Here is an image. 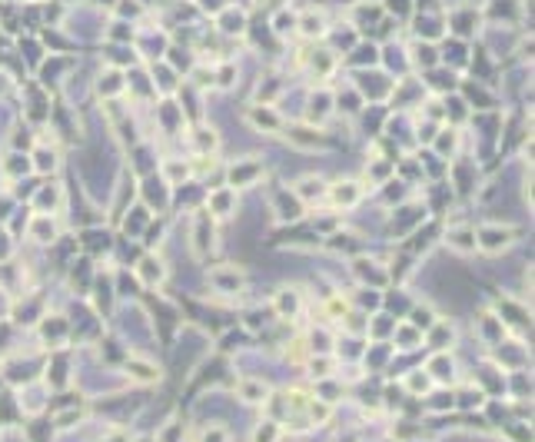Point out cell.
I'll list each match as a JSON object with an SVG mask.
<instances>
[{"mask_svg": "<svg viewBox=\"0 0 535 442\" xmlns=\"http://www.w3.org/2000/svg\"><path fill=\"white\" fill-rule=\"evenodd\" d=\"M127 369H130V376L136 383H160V366L147 363V359H130Z\"/></svg>", "mask_w": 535, "mask_h": 442, "instance_id": "3957f363", "label": "cell"}, {"mask_svg": "<svg viewBox=\"0 0 535 442\" xmlns=\"http://www.w3.org/2000/svg\"><path fill=\"white\" fill-rule=\"evenodd\" d=\"M306 409H309V419H316V423H326V419H329V409L319 403H309Z\"/></svg>", "mask_w": 535, "mask_h": 442, "instance_id": "5bb4252c", "label": "cell"}, {"mask_svg": "<svg viewBox=\"0 0 535 442\" xmlns=\"http://www.w3.org/2000/svg\"><path fill=\"white\" fill-rule=\"evenodd\" d=\"M449 246L459 253H472L476 250V240H472V233L469 230H452L449 233Z\"/></svg>", "mask_w": 535, "mask_h": 442, "instance_id": "8992f818", "label": "cell"}, {"mask_svg": "<svg viewBox=\"0 0 535 442\" xmlns=\"http://www.w3.org/2000/svg\"><path fill=\"white\" fill-rule=\"evenodd\" d=\"M249 442H280V425L276 423H260L253 429Z\"/></svg>", "mask_w": 535, "mask_h": 442, "instance_id": "52a82bcc", "label": "cell"}, {"mask_svg": "<svg viewBox=\"0 0 535 442\" xmlns=\"http://www.w3.org/2000/svg\"><path fill=\"white\" fill-rule=\"evenodd\" d=\"M213 280H216V283H220V286L227 289V293H236V289L243 286V280H240V276H220V273H216V276H213Z\"/></svg>", "mask_w": 535, "mask_h": 442, "instance_id": "7c38bea8", "label": "cell"}, {"mask_svg": "<svg viewBox=\"0 0 535 442\" xmlns=\"http://www.w3.org/2000/svg\"><path fill=\"white\" fill-rule=\"evenodd\" d=\"M203 442H229L227 429H220V425H210L207 432H203Z\"/></svg>", "mask_w": 535, "mask_h": 442, "instance_id": "4fadbf2b", "label": "cell"}, {"mask_svg": "<svg viewBox=\"0 0 535 442\" xmlns=\"http://www.w3.org/2000/svg\"><path fill=\"white\" fill-rule=\"evenodd\" d=\"M236 392H240V399L249 406H260V403H269V386L260 383V379H243V383L236 386Z\"/></svg>", "mask_w": 535, "mask_h": 442, "instance_id": "7a4b0ae2", "label": "cell"}, {"mask_svg": "<svg viewBox=\"0 0 535 442\" xmlns=\"http://www.w3.org/2000/svg\"><path fill=\"white\" fill-rule=\"evenodd\" d=\"M249 123H256V127H266V130H276V127H280V116L269 114L266 107H253V110H249Z\"/></svg>", "mask_w": 535, "mask_h": 442, "instance_id": "5b68a950", "label": "cell"}, {"mask_svg": "<svg viewBox=\"0 0 535 442\" xmlns=\"http://www.w3.org/2000/svg\"><path fill=\"white\" fill-rule=\"evenodd\" d=\"M412 323L422 329H432L436 326V316H432V309H416V313H412Z\"/></svg>", "mask_w": 535, "mask_h": 442, "instance_id": "30bf717a", "label": "cell"}, {"mask_svg": "<svg viewBox=\"0 0 535 442\" xmlns=\"http://www.w3.org/2000/svg\"><path fill=\"white\" fill-rule=\"evenodd\" d=\"M296 306H300V299H296V293H293V289H283V296L276 299V309H280L283 316H293V313H296Z\"/></svg>", "mask_w": 535, "mask_h": 442, "instance_id": "ba28073f", "label": "cell"}, {"mask_svg": "<svg viewBox=\"0 0 535 442\" xmlns=\"http://www.w3.org/2000/svg\"><path fill=\"white\" fill-rule=\"evenodd\" d=\"M329 196H333L336 207H353V203L359 200V187H356V183H336V187L329 190Z\"/></svg>", "mask_w": 535, "mask_h": 442, "instance_id": "277c9868", "label": "cell"}, {"mask_svg": "<svg viewBox=\"0 0 535 442\" xmlns=\"http://www.w3.org/2000/svg\"><path fill=\"white\" fill-rule=\"evenodd\" d=\"M303 30L309 34V37H316V34H323V17H303Z\"/></svg>", "mask_w": 535, "mask_h": 442, "instance_id": "8fae6325", "label": "cell"}, {"mask_svg": "<svg viewBox=\"0 0 535 442\" xmlns=\"http://www.w3.org/2000/svg\"><path fill=\"white\" fill-rule=\"evenodd\" d=\"M229 196H233L229 190H220L210 196V207L216 210V216H229Z\"/></svg>", "mask_w": 535, "mask_h": 442, "instance_id": "9c48e42d", "label": "cell"}, {"mask_svg": "<svg viewBox=\"0 0 535 442\" xmlns=\"http://www.w3.org/2000/svg\"><path fill=\"white\" fill-rule=\"evenodd\" d=\"M512 236H516V230H509V227H482L476 236V246H482L485 253L509 250L512 246Z\"/></svg>", "mask_w": 535, "mask_h": 442, "instance_id": "6da1fadb", "label": "cell"}, {"mask_svg": "<svg viewBox=\"0 0 535 442\" xmlns=\"http://www.w3.org/2000/svg\"><path fill=\"white\" fill-rule=\"evenodd\" d=\"M382 442H399V439H382Z\"/></svg>", "mask_w": 535, "mask_h": 442, "instance_id": "9a60e30c", "label": "cell"}]
</instances>
